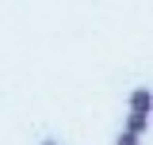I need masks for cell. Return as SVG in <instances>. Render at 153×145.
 Segmentation results:
<instances>
[{"mask_svg":"<svg viewBox=\"0 0 153 145\" xmlns=\"http://www.w3.org/2000/svg\"><path fill=\"white\" fill-rule=\"evenodd\" d=\"M42 145H57V141H42Z\"/></svg>","mask_w":153,"mask_h":145,"instance_id":"277c9868","label":"cell"},{"mask_svg":"<svg viewBox=\"0 0 153 145\" xmlns=\"http://www.w3.org/2000/svg\"><path fill=\"white\" fill-rule=\"evenodd\" d=\"M138 141H142L138 134H130V130H123V134H119V141H115V145H138Z\"/></svg>","mask_w":153,"mask_h":145,"instance_id":"3957f363","label":"cell"},{"mask_svg":"<svg viewBox=\"0 0 153 145\" xmlns=\"http://www.w3.org/2000/svg\"><path fill=\"white\" fill-rule=\"evenodd\" d=\"M123 130H130V134H138V138H142V134L149 130V115H142V111H130V115H126V126H123Z\"/></svg>","mask_w":153,"mask_h":145,"instance_id":"6da1fadb","label":"cell"},{"mask_svg":"<svg viewBox=\"0 0 153 145\" xmlns=\"http://www.w3.org/2000/svg\"><path fill=\"white\" fill-rule=\"evenodd\" d=\"M130 111L149 115V88H134V95H130Z\"/></svg>","mask_w":153,"mask_h":145,"instance_id":"7a4b0ae2","label":"cell"}]
</instances>
